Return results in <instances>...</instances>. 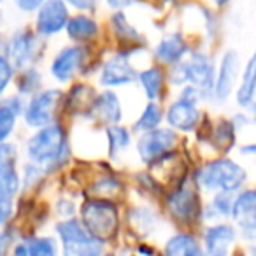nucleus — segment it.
Instances as JSON below:
<instances>
[{"instance_id": "obj_1", "label": "nucleus", "mask_w": 256, "mask_h": 256, "mask_svg": "<svg viewBox=\"0 0 256 256\" xmlns=\"http://www.w3.org/2000/svg\"><path fill=\"white\" fill-rule=\"evenodd\" d=\"M26 154L30 162L44 170L60 167L68 156V142L65 130L60 124H48L39 128L26 142Z\"/></svg>"}, {"instance_id": "obj_2", "label": "nucleus", "mask_w": 256, "mask_h": 256, "mask_svg": "<svg viewBox=\"0 0 256 256\" xmlns=\"http://www.w3.org/2000/svg\"><path fill=\"white\" fill-rule=\"evenodd\" d=\"M248 172L242 165H238L235 160L226 156L214 158V160L204 164L196 170L195 181L206 192L220 193V192H230L237 193L242 190Z\"/></svg>"}, {"instance_id": "obj_3", "label": "nucleus", "mask_w": 256, "mask_h": 256, "mask_svg": "<svg viewBox=\"0 0 256 256\" xmlns=\"http://www.w3.org/2000/svg\"><path fill=\"white\" fill-rule=\"evenodd\" d=\"M214 79H216V65L212 58L206 53H192L190 58H184L181 64L174 65L170 74V81L176 86L192 84L200 90L204 100L212 98Z\"/></svg>"}, {"instance_id": "obj_4", "label": "nucleus", "mask_w": 256, "mask_h": 256, "mask_svg": "<svg viewBox=\"0 0 256 256\" xmlns=\"http://www.w3.org/2000/svg\"><path fill=\"white\" fill-rule=\"evenodd\" d=\"M81 223L100 242L114 238L120 230L118 206L110 198H90L81 207Z\"/></svg>"}, {"instance_id": "obj_5", "label": "nucleus", "mask_w": 256, "mask_h": 256, "mask_svg": "<svg viewBox=\"0 0 256 256\" xmlns=\"http://www.w3.org/2000/svg\"><path fill=\"white\" fill-rule=\"evenodd\" d=\"M64 256H102L104 242L95 238L79 220L68 218L56 226Z\"/></svg>"}, {"instance_id": "obj_6", "label": "nucleus", "mask_w": 256, "mask_h": 256, "mask_svg": "<svg viewBox=\"0 0 256 256\" xmlns=\"http://www.w3.org/2000/svg\"><path fill=\"white\" fill-rule=\"evenodd\" d=\"M178 144V134L172 128H154L151 132L140 134L137 140V153L144 164H156L172 153Z\"/></svg>"}, {"instance_id": "obj_7", "label": "nucleus", "mask_w": 256, "mask_h": 256, "mask_svg": "<svg viewBox=\"0 0 256 256\" xmlns=\"http://www.w3.org/2000/svg\"><path fill=\"white\" fill-rule=\"evenodd\" d=\"M202 202L192 186H178L167 196V210L179 223H195L202 218Z\"/></svg>"}, {"instance_id": "obj_8", "label": "nucleus", "mask_w": 256, "mask_h": 256, "mask_svg": "<svg viewBox=\"0 0 256 256\" xmlns=\"http://www.w3.org/2000/svg\"><path fill=\"white\" fill-rule=\"evenodd\" d=\"M62 102L60 90H44L37 93L23 109V116L28 126L42 128L51 124L54 120V112L58 109V104Z\"/></svg>"}, {"instance_id": "obj_9", "label": "nucleus", "mask_w": 256, "mask_h": 256, "mask_svg": "<svg viewBox=\"0 0 256 256\" xmlns=\"http://www.w3.org/2000/svg\"><path fill=\"white\" fill-rule=\"evenodd\" d=\"M232 220L237 223L238 234L244 240L256 242V188L237 192Z\"/></svg>"}, {"instance_id": "obj_10", "label": "nucleus", "mask_w": 256, "mask_h": 256, "mask_svg": "<svg viewBox=\"0 0 256 256\" xmlns=\"http://www.w3.org/2000/svg\"><path fill=\"white\" fill-rule=\"evenodd\" d=\"M238 72H240V58H238V53L234 50L224 51V54L220 60V65H218L216 79H214V90H212L214 100L223 104L230 98L234 90H237Z\"/></svg>"}, {"instance_id": "obj_11", "label": "nucleus", "mask_w": 256, "mask_h": 256, "mask_svg": "<svg viewBox=\"0 0 256 256\" xmlns=\"http://www.w3.org/2000/svg\"><path fill=\"white\" fill-rule=\"evenodd\" d=\"M130 54H134L132 51L118 53L107 58L100 68V84L106 88H120L137 81V72L130 62Z\"/></svg>"}, {"instance_id": "obj_12", "label": "nucleus", "mask_w": 256, "mask_h": 256, "mask_svg": "<svg viewBox=\"0 0 256 256\" xmlns=\"http://www.w3.org/2000/svg\"><path fill=\"white\" fill-rule=\"evenodd\" d=\"M68 18L70 14H68V8L64 0H46L37 9V32L40 36H56L67 26Z\"/></svg>"}, {"instance_id": "obj_13", "label": "nucleus", "mask_w": 256, "mask_h": 256, "mask_svg": "<svg viewBox=\"0 0 256 256\" xmlns=\"http://www.w3.org/2000/svg\"><path fill=\"white\" fill-rule=\"evenodd\" d=\"M164 118L174 132H193L202 120V112L198 109V104L179 96L168 106Z\"/></svg>"}, {"instance_id": "obj_14", "label": "nucleus", "mask_w": 256, "mask_h": 256, "mask_svg": "<svg viewBox=\"0 0 256 256\" xmlns=\"http://www.w3.org/2000/svg\"><path fill=\"white\" fill-rule=\"evenodd\" d=\"M238 232L234 224L214 223L204 232V251L207 256H230Z\"/></svg>"}, {"instance_id": "obj_15", "label": "nucleus", "mask_w": 256, "mask_h": 256, "mask_svg": "<svg viewBox=\"0 0 256 256\" xmlns=\"http://www.w3.org/2000/svg\"><path fill=\"white\" fill-rule=\"evenodd\" d=\"M86 62V50L81 44H72L60 51L51 64V76L56 81L67 82L82 68Z\"/></svg>"}, {"instance_id": "obj_16", "label": "nucleus", "mask_w": 256, "mask_h": 256, "mask_svg": "<svg viewBox=\"0 0 256 256\" xmlns=\"http://www.w3.org/2000/svg\"><path fill=\"white\" fill-rule=\"evenodd\" d=\"M20 190L16 174V148L12 144H0V198H12Z\"/></svg>"}, {"instance_id": "obj_17", "label": "nucleus", "mask_w": 256, "mask_h": 256, "mask_svg": "<svg viewBox=\"0 0 256 256\" xmlns=\"http://www.w3.org/2000/svg\"><path fill=\"white\" fill-rule=\"evenodd\" d=\"M190 53L188 42L184 40V37L179 32H170L167 36H164L160 39V42L154 48V56L158 62L165 65H178L186 58V54Z\"/></svg>"}, {"instance_id": "obj_18", "label": "nucleus", "mask_w": 256, "mask_h": 256, "mask_svg": "<svg viewBox=\"0 0 256 256\" xmlns=\"http://www.w3.org/2000/svg\"><path fill=\"white\" fill-rule=\"evenodd\" d=\"M37 51V39L34 34L30 32H16L14 37L9 42V58L11 65L18 68H25L26 65H30L34 62Z\"/></svg>"}, {"instance_id": "obj_19", "label": "nucleus", "mask_w": 256, "mask_h": 256, "mask_svg": "<svg viewBox=\"0 0 256 256\" xmlns=\"http://www.w3.org/2000/svg\"><path fill=\"white\" fill-rule=\"evenodd\" d=\"M90 112L95 114L96 120H100L102 123L118 124L121 120V116H123L120 96H118L114 92H110V90H106V92H102L100 95L95 96Z\"/></svg>"}, {"instance_id": "obj_20", "label": "nucleus", "mask_w": 256, "mask_h": 256, "mask_svg": "<svg viewBox=\"0 0 256 256\" xmlns=\"http://www.w3.org/2000/svg\"><path fill=\"white\" fill-rule=\"evenodd\" d=\"M235 98L237 104L244 109H248L256 100V50L248 58L240 74V82L235 90Z\"/></svg>"}, {"instance_id": "obj_21", "label": "nucleus", "mask_w": 256, "mask_h": 256, "mask_svg": "<svg viewBox=\"0 0 256 256\" xmlns=\"http://www.w3.org/2000/svg\"><path fill=\"white\" fill-rule=\"evenodd\" d=\"M67 36L74 40V44H88L98 36V23L88 14H78L68 18L67 22Z\"/></svg>"}, {"instance_id": "obj_22", "label": "nucleus", "mask_w": 256, "mask_h": 256, "mask_svg": "<svg viewBox=\"0 0 256 256\" xmlns=\"http://www.w3.org/2000/svg\"><path fill=\"white\" fill-rule=\"evenodd\" d=\"M165 256H207L202 244L192 234H176L165 242Z\"/></svg>"}, {"instance_id": "obj_23", "label": "nucleus", "mask_w": 256, "mask_h": 256, "mask_svg": "<svg viewBox=\"0 0 256 256\" xmlns=\"http://www.w3.org/2000/svg\"><path fill=\"white\" fill-rule=\"evenodd\" d=\"M137 81H139L140 88H142L144 95L148 96L150 102H156L162 95V90L165 84V76L164 70L158 67L144 68L142 72L137 74Z\"/></svg>"}, {"instance_id": "obj_24", "label": "nucleus", "mask_w": 256, "mask_h": 256, "mask_svg": "<svg viewBox=\"0 0 256 256\" xmlns=\"http://www.w3.org/2000/svg\"><path fill=\"white\" fill-rule=\"evenodd\" d=\"M23 110V104L20 98H8L0 104V144L4 142L14 130L18 116Z\"/></svg>"}, {"instance_id": "obj_25", "label": "nucleus", "mask_w": 256, "mask_h": 256, "mask_svg": "<svg viewBox=\"0 0 256 256\" xmlns=\"http://www.w3.org/2000/svg\"><path fill=\"white\" fill-rule=\"evenodd\" d=\"M237 193L230 192H220L212 196V202L202 209L204 220H220V218H232L234 210V202Z\"/></svg>"}, {"instance_id": "obj_26", "label": "nucleus", "mask_w": 256, "mask_h": 256, "mask_svg": "<svg viewBox=\"0 0 256 256\" xmlns=\"http://www.w3.org/2000/svg\"><path fill=\"white\" fill-rule=\"evenodd\" d=\"M106 137L110 158H118L132 144V132L121 124H109L106 130Z\"/></svg>"}, {"instance_id": "obj_27", "label": "nucleus", "mask_w": 256, "mask_h": 256, "mask_svg": "<svg viewBox=\"0 0 256 256\" xmlns=\"http://www.w3.org/2000/svg\"><path fill=\"white\" fill-rule=\"evenodd\" d=\"M164 121V110L162 106L156 102H148L146 107L142 109V112L139 114L136 124H134V130L139 134L151 132L154 128L160 126V123Z\"/></svg>"}, {"instance_id": "obj_28", "label": "nucleus", "mask_w": 256, "mask_h": 256, "mask_svg": "<svg viewBox=\"0 0 256 256\" xmlns=\"http://www.w3.org/2000/svg\"><path fill=\"white\" fill-rule=\"evenodd\" d=\"M110 23H112V28H114V32H116V37L120 40L130 44L132 48L142 44V40H144L142 36H140V34L137 32V30L134 28L132 25H130V22L126 20V16H124L121 11L114 12Z\"/></svg>"}, {"instance_id": "obj_29", "label": "nucleus", "mask_w": 256, "mask_h": 256, "mask_svg": "<svg viewBox=\"0 0 256 256\" xmlns=\"http://www.w3.org/2000/svg\"><path fill=\"white\" fill-rule=\"evenodd\" d=\"M235 142V124L230 120H221L214 126V144L224 151L232 150Z\"/></svg>"}, {"instance_id": "obj_30", "label": "nucleus", "mask_w": 256, "mask_h": 256, "mask_svg": "<svg viewBox=\"0 0 256 256\" xmlns=\"http://www.w3.org/2000/svg\"><path fill=\"white\" fill-rule=\"evenodd\" d=\"M28 256H58L56 242L51 237H39L26 242Z\"/></svg>"}, {"instance_id": "obj_31", "label": "nucleus", "mask_w": 256, "mask_h": 256, "mask_svg": "<svg viewBox=\"0 0 256 256\" xmlns=\"http://www.w3.org/2000/svg\"><path fill=\"white\" fill-rule=\"evenodd\" d=\"M130 220H132L134 226L140 228L144 234H150L154 228V214H151V210L144 209V207L130 210Z\"/></svg>"}, {"instance_id": "obj_32", "label": "nucleus", "mask_w": 256, "mask_h": 256, "mask_svg": "<svg viewBox=\"0 0 256 256\" xmlns=\"http://www.w3.org/2000/svg\"><path fill=\"white\" fill-rule=\"evenodd\" d=\"M40 78L36 70H26L23 72L22 81H20V90L22 93H34L36 90H39Z\"/></svg>"}, {"instance_id": "obj_33", "label": "nucleus", "mask_w": 256, "mask_h": 256, "mask_svg": "<svg viewBox=\"0 0 256 256\" xmlns=\"http://www.w3.org/2000/svg\"><path fill=\"white\" fill-rule=\"evenodd\" d=\"M12 79V65L6 56L0 54V93H4Z\"/></svg>"}, {"instance_id": "obj_34", "label": "nucleus", "mask_w": 256, "mask_h": 256, "mask_svg": "<svg viewBox=\"0 0 256 256\" xmlns=\"http://www.w3.org/2000/svg\"><path fill=\"white\" fill-rule=\"evenodd\" d=\"M12 214V198H0V224L11 218Z\"/></svg>"}, {"instance_id": "obj_35", "label": "nucleus", "mask_w": 256, "mask_h": 256, "mask_svg": "<svg viewBox=\"0 0 256 256\" xmlns=\"http://www.w3.org/2000/svg\"><path fill=\"white\" fill-rule=\"evenodd\" d=\"M64 2L72 6V8L79 9V11H92L98 0H64Z\"/></svg>"}, {"instance_id": "obj_36", "label": "nucleus", "mask_w": 256, "mask_h": 256, "mask_svg": "<svg viewBox=\"0 0 256 256\" xmlns=\"http://www.w3.org/2000/svg\"><path fill=\"white\" fill-rule=\"evenodd\" d=\"M14 2L22 11L30 12V11H37L46 0H14Z\"/></svg>"}, {"instance_id": "obj_37", "label": "nucleus", "mask_w": 256, "mask_h": 256, "mask_svg": "<svg viewBox=\"0 0 256 256\" xmlns=\"http://www.w3.org/2000/svg\"><path fill=\"white\" fill-rule=\"evenodd\" d=\"M12 246V235L4 232V234H0V256H6L9 251V248Z\"/></svg>"}, {"instance_id": "obj_38", "label": "nucleus", "mask_w": 256, "mask_h": 256, "mask_svg": "<svg viewBox=\"0 0 256 256\" xmlns=\"http://www.w3.org/2000/svg\"><path fill=\"white\" fill-rule=\"evenodd\" d=\"M240 153L248 158H254L256 156V142H248L244 146H240Z\"/></svg>"}, {"instance_id": "obj_39", "label": "nucleus", "mask_w": 256, "mask_h": 256, "mask_svg": "<svg viewBox=\"0 0 256 256\" xmlns=\"http://www.w3.org/2000/svg\"><path fill=\"white\" fill-rule=\"evenodd\" d=\"M14 256H28V248H26V242H23V244L16 246Z\"/></svg>"}, {"instance_id": "obj_40", "label": "nucleus", "mask_w": 256, "mask_h": 256, "mask_svg": "<svg viewBox=\"0 0 256 256\" xmlns=\"http://www.w3.org/2000/svg\"><path fill=\"white\" fill-rule=\"evenodd\" d=\"M106 2L114 9H121V8H124V6L128 4V0H106Z\"/></svg>"}, {"instance_id": "obj_41", "label": "nucleus", "mask_w": 256, "mask_h": 256, "mask_svg": "<svg viewBox=\"0 0 256 256\" xmlns=\"http://www.w3.org/2000/svg\"><path fill=\"white\" fill-rule=\"evenodd\" d=\"M249 109V120H251V124H256V100L248 107Z\"/></svg>"}, {"instance_id": "obj_42", "label": "nucleus", "mask_w": 256, "mask_h": 256, "mask_svg": "<svg viewBox=\"0 0 256 256\" xmlns=\"http://www.w3.org/2000/svg\"><path fill=\"white\" fill-rule=\"evenodd\" d=\"M210 2H212L214 6H218V8H223V6H226L230 0H210Z\"/></svg>"}, {"instance_id": "obj_43", "label": "nucleus", "mask_w": 256, "mask_h": 256, "mask_svg": "<svg viewBox=\"0 0 256 256\" xmlns=\"http://www.w3.org/2000/svg\"><path fill=\"white\" fill-rule=\"evenodd\" d=\"M251 256H256V246H252L251 248Z\"/></svg>"}, {"instance_id": "obj_44", "label": "nucleus", "mask_w": 256, "mask_h": 256, "mask_svg": "<svg viewBox=\"0 0 256 256\" xmlns=\"http://www.w3.org/2000/svg\"><path fill=\"white\" fill-rule=\"evenodd\" d=\"M102 256H114V254H102Z\"/></svg>"}, {"instance_id": "obj_45", "label": "nucleus", "mask_w": 256, "mask_h": 256, "mask_svg": "<svg viewBox=\"0 0 256 256\" xmlns=\"http://www.w3.org/2000/svg\"><path fill=\"white\" fill-rule=\"evenodd\" d=\"M0 2H2V0H0Z\"/></svg>"}]
</instances>
